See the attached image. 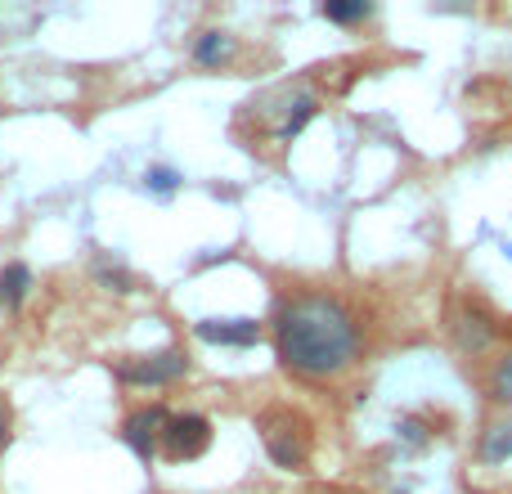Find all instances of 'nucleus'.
Returning <instances> with one entry per match:
<instances>
[{"instance_id": "1", "label": "nucleus", "mask_w": 512, "mask_h": 494, "mask_svg": "<svg viewBox=\"0 0 512 494\" xmlns=\"http://www.w3.org/2000/svg\"><path fill=\"white\" fill-rule=\"evenodd\" d=\"M360 342V315L333 292H297L274 315V355L297 378L324 382L346 373L360 355Z\"/></svg>"}, {"instance_id": "2", "label": "nucleus", "mask_w": 512, "mask_h": 494, "mask_svg": "<svg viewBox=\"0 0 512 494\" xmlns=\"http://www.w3.org/2000/svg\"><path fill=\"white\" fill-rule=\"evenodd\" d=\"M256 432H261V445H265L274 468L306 472L310 450H315V432H310V423L297 414V409H288V405L265 409V414L256 418Z\"/></svg>"}, {"instance_id": "3", "label": "nucleus", "mask_w": 512, "mask_h": 494, "mask_svg": "<svg viewBox=\"0 0 512 494\" xmlns=\"http://www.w3.org/2000/svg\"><path fill=\"white\" fill-rule=\"evenodd\" d=\"M189 369H194V360L180 346H162V351L113 360V378L122 387H176L180 378H189Z\"/></svg>"}, {"instance_id": "4", "label": "nucleus", "mask_w": 512, "mask_h": 494, "mask_svg": "<svg viewBox=\"0 0 512 494\" xmlns=\"http://www.w3.org/2000/svg\"><path fill=\"white\" fill-rule=\"evenodd\" d=\"M212 450V418L203 414H171L167 427L158 436V454L167 463H189V459H203Z\"/></svg>"}, {"instance_id": "5", "label": "nucleus", "mask_w": 512, "mask_h": 494, "mask_svg": "<svg viewBox=\"0 0 512 494\" xmlns=\"http://www.w3.org/2000/svg\"><path fill=\"white\" fill-rule=\"evenodd\" d=\"M450 328H454V337H459L463 351H468V355H481L499 333H504V319H499L481 297H468V301L459 306V315H454Z\"/></svg>"}, {"instance_id": "6", "label": "nucleus", "mask_w": 512, "mask_h": 494, "mask_svg": "<svg viewBox=\"0 0 512 494\" xmlns=\"http://www.w3.org/2000/svg\"><path fill=\"white\" fill-rule=\"evenodd\" d=\"M167 418L171 414L162 405H140L122 418V441L140 463H149L153 454H158V436H162V427H167Z\"/></svg>"}, {"instance_id": "7", "label": "nucleus", "mask_w": 512, "mask_h": 494, "mask_svg": "<svg viewBox=\"0 0 512 494\" xmlns=\"http://www.w3.org/2000/svg\"><path fill=\"white\" fill-rule=\"evenodd\" d=\"M194 337L207 346H252L261 342V319H198L194 324Z\"/></svg>"}, {"instance_id": "8", "label": "nucleus", "mask_w": 512, "mask_h": 494, "mask_svg": "<svg viewBox=\"0 0 512 494\" xmlns=\"http://www.w3.org/2000/svg\"><path fill=\"white\" fill-rule=\"evenodd\" d=\"M27 292H32V265L9 261L5 270H0V306H5L9 315H18L23 301H27Z\"/></svg>"}, {"instance_id": "9", "label": "nucleus", "mask_w": 512, "mask_h": 494, "mask_svg": "<svg viewBox=\"0 0 512 494\" xmlns=\"http://www.w3.org/2000/svg\"><path fill=\"white\" fill-rule=\"evenodd\" d=\"M477 459L481 463H508L512 459V418H495V423H486L481 445H477Z\"/></svg>"}, {"instance_id": "10", "label": "nucleus", "mask_w": 512, "mask_h": 494, "mask_svg": "<svg viewBox=\"0 0 512 494\" xmlns=\"http://www.w3.org/2000/svg\"><path fill=\"white\" fill-rule=\"evenodd\" d=\"M230 50H234L230 32L212 27V32H203V36L194 41V63H198V68H221V63L230 59Z\"/></svg>"}, {"instance_id": "11", "label": "nucleus", "mask_w": 512, "mask_h": 494, "mask_svg": "<svg viewBox=\"0 0 512 494\" xmlns=\"http://www.w3.org/2000/svg\"><path fill=\"white\" fill-rule=\"evenodd\" d=\"M486 391L495 405L512 409V351H504L495 364H490V378H486Z\"/></svg>"}, {"instance_id": "12", "label": "nucleus", "mask_w": 512, "mask_h": 494, "mask_svg": "<svg viewBox=\"0 0 512 494\" xmlns=\"http://www.w3.org/2000/svg\"><path fill=\"white\" fill-rule=\"evenodd\" d=\"M315 113H319V99H315V95H301L297 104L288 108V117H283V126H279V140H297V135L306 131V122H310V117H315Z\"/></svg>"}, {"instance_id": "13", "label": "nucleus", "mask_w": 512, "mask_h": 494, "mask_svg": "<svg viewBox=\"0 0 512 494\" xmlns=\"http://www.w3.org/2000/svg\"><path fill=\"white\" fill-rule=\"evenodd\" d=\"M319 14L328 18V23H360V18L373 14L369 0H324L319 5Z\"/></svg>"}, {"instance_id": "14", "label": "nucleus", "mask_w": 512, "mask_h": 494, "mask_svg": "<svg viewBox=\"0 0 512 494\" xmlns=\"http://www.w3.org/2000/svg\"><path fill=\"white\" fill-rule=\"evenodd\" d=\"M95 279H99V283H108L113 292H135V288H140V279H135V274L126 270V265H108V261H99V265H95Z\"/></svg>"}, {"instance_id": "15", "label": "nucleus", "mask_w": 512, "mask_h": 494, "mask_svg": "<svg viewBox=\"0 0 512 494\" xmlns=\"http://www.w3.org/2000/svg\"><path fill=\"white\" fill-rule=\"evenodd\" d=\"M144 185H149L153 194L167 198V194H176V189H180V171H171V167H149V171H144Z\"/></svg>"}, {"instance_id": "16", "label": "nucleus", "mask_w": 512, "mask_h": 494, "mask_svg": "<svg viewBox=\"0 0 512 494\" xmlns=\"http://www.w3.org/2000/svg\"><path fill=\"white\" fill-rule=\"evenodd\" d=\"M400 432H405L409 445H427V432H423V423H418V418H405V423H400Z\"/></svg>"}, {"instance_id": "17", "label": "nucleus", "mask_w": 512, "mask_h": 494, "mask_svg": "<svg viewBox=\"0 0 512 494\" xmlns=\"http://www.w3.org/2000/svg\"><path fill=\"white\" fill-rule=\"evenodd\" d=\"M5 445H9V405L0 400V450H5Z\"/></svg>"}]
</instances>
